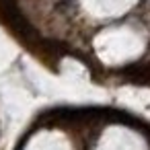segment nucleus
I'll return each mask as SVG.
<instances>
[{"label":"nucleus","mask_w":150,"mask_h":150,"mask_svg":"<svg viewBox=\"0 0 150 150\" xmlns=\"http://www.w3.org/2000/svg\"><path fill=\"white\" fill-rule=\"evenodd\" d=\"M144 50L142 37L129 27L105 29L95 37V54L109 66H119L136 60Z\"/></svg>","instance_id":"obj_1"},{"label":"nucleus","mask_w":150,"mask_h":150,"mask_svg":"<svg viewBox=\"0 0 150 150\" xmlns=\"http://www.w3.org/2000/svg\"><path fill=\"white\" fill-rule=\"evenodd\" d=\"M136 4V0H82V6L86 13L99 19L119 17Z\"/></svg>","instance_id":"obj_2"}]
</instances>
